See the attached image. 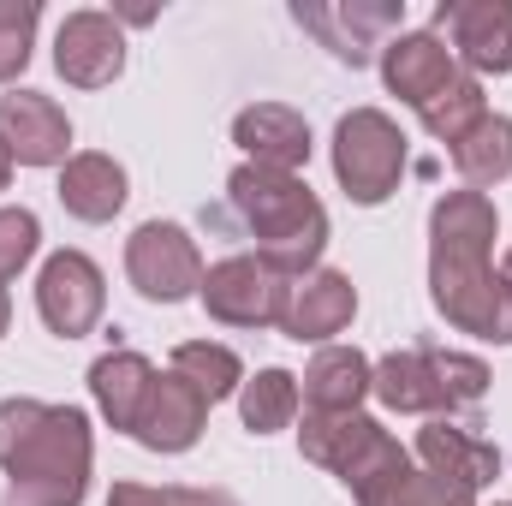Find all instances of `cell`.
Here are the masks:
<instances>
[{
  "label": "cell",
  "mask_w": 512,
  "mask_h": 506,
  "mask_svg": "<svg viewBox=\"0 0 512 506\" xmlns=\"http://www.w3.org/2000/svg\"><path fill=\"white\" fill-rule=\"evenodd\" d=\"M233 209L245 215L256 239V256L268 268H280L286 280H304L316 268V256L328 245V209L316 203V191L298 173H268V167H239L227 179Z\"/></svg>",
  "instance_id": "3957f363"
},
{
  "label": "cell",
  "mask_w": 512,
  "mask_h": 506,
  "mask_svg": "<svg viewBox=\"0 0 512 506\" xmlns=\"http://www.w3.org/2000/svg\"><path fill=\"white\" fill-rule=\"evenodd\" d=\"M298 376L292 370H256L245 376L239 387V417H245V429L251 435H274V429H286L292 417H298Z\"/></svg>",
  "instance_id": "603a6c76"
},
{
  "label": "cell",
  "mask_w": 512,
  "mask_h": 506,
  "mask_svg": "<svg viewBox=\"0 0 512 506\" xmlns=\"http://www.w3.org/2000/svg\"><path fill=\"white\" fill-rule=\"evenodd\" d=\"M0 149L18 167H66V149H72L66 108L54 96H36V90L0 96Z\"/></svg>",
  "instance_id": "7c38bea8"
},
{
  "label": "cell",
  "mask_w": 512,
  "mask_h": 506,
  "mask_svg": "<svg viewBox=\"0 0 512 506\" xmlns=\"http://www.w3.org/2000/svg\"><path fill=\"white\" fill-rule=\"evenodd\" d=\"M399 18H405V6H393V0L387 6H358V0L298 6V24L316 30L322 48H334V60H346V66H370V54L393 42L387 30H399Z\"/></svg>",
  "instance_id": "9a60e30c"
},
{
  "label": "cell",
  "mask_w": 512,
  "mask_h": 506,
  "mask_svg": "<svg viewBox=\"0 0 512 506\" xmlns=\"http://www.w3.org/2000/svg\"><path fill=\"white\" fill-rule=\"evenodd\" d=\"M370 381H376V364L358 346H322L304 364V376H298V399L310 411H328L334 417V411H358L370 399Z\"/></svg>",
  "instance_id": "e0dca14e"
},
{
  "label": "cell",
  "mask_w": 512,
  "mask_h": 506,
  "mask_svg": "<svg viewBox=\"0 0 512 506\" xmlns=\"http://www.w3.org/2000/svg\"><path fill=\"white\" fill-rule=\"evenodd\" d=\"M36 0H0V84H12L30 66V42H36Z\"/></svg>",
  "instance_id": "4316f807"
},
{
  "label": "cell",
  "mask_w": 512,
  "mask_h": 506,
  "mask_svg": "<svg viewBox=\"0 0 512 506\" xmlns=\"http://www.w3.org/2000/svg\"><path fill=\"white\" fill-rule=\"evenodd\" d=\"M0 506H84L90 495V417L78 405L0 399Z\"/></svg>",
  "instance_id": "7a4b0ae2"
},
{
  "label": "cell",
  "mask_w": 512,
  "mask_h": 506,
  "mask_svg": "<svg viewBox=\"0 0 512 506\" xmlns=\"http://www.w3.org/2000/svg\"><path fill=\"white\" fill-rule=\"evenodd\" d=\"M340 483L358 495V506H393L399 495H405V483H411V459H405V447L382 429V441H376Z\"/></svg>",
  "instance_id": "cb8c5ba5"
},
{
  "label": "cell",
  "mask_w": 512,
  "mask_h": 506,
  "mask_svg": "<svg viewBox=\"0 0 512 506\" xmlns=\"http://www.w3.org/2000/svg\"><path fill=\"white\" fill-rule=\"evenodd\" d=\"M36 245H42V221L30 209H0V286L24 274Z\"/></svg>",
  "instance_id": "83f0119b"
},
{
  "label": "cell",
  "mask_w": 512,
  "mask_h": 506,
  "mask_svg": "<svg viewBox=\"0 0 512 506\" xmlns=\"http://www.w3.org/2000/svg\"><path fill=\"white\" fill-rule=\"evenodd\" d=\"M370 393L382 399L387 411H417V417H435V411H465L489 393V364L483 358H465V352H435V346H411V352H393L376 364Z\"/></svg>",
  "instance_id": "277c9868"
},
{
  "label": "cell",
  "mask_w": 512,
  "mask_h": 506,
  "mask_svg": "<svg viewBox=\"0 0 512 506\" xmlns=\"http://www.w3.org/2000/svg\"><path fill=\"white\" fill-rule=\"evenodd\" d=\"M60 203H66V215H78L90 227L114 221L126 209V167L114 155H102V149L66 155V167H60Z\"/></svg>",
  "instance_id": "d6986e66"
},
{
  "label": "cell",
  "mask_w": 512,
  "mask_h": 506,
  "mask_svg": "<svg viewBox=\"0 0 512 506\" xmlns=\"http://www.w3.org/2000/svg\"><path fill=\"white\" fill-rule=\"evenodd\" d=\"M108 506H167V489H143V483H114Z\"/></svg>",
  "instance_id": "f546056e"
},
{
  "label": "cell",
  "mask_w": 512,
  "mask_h": 506,
  "mask_svg": "<svg viewBox=\"0 0 512 506\" xmlns=\"http://www.w3.org/2000/svg\"><path fill=\"white\" fill-rule=\"evenodd\" d=\"M376 441H382V423L364 417V411H334V417L328 411H304V429H298L304 459L322 465V471H334V477H346Z\"/></svg>",
  "instance_id": "ffe728a7"
},
{
  "label": "cell",
  "mask_w": 512,
  "mask_h": 506,
  "mask_svg": "<svg viewBox=\"0 0 512 506\" xmlns=\"http://www.w3.org/2000/svg\"><path fill=\"white\" fill-rule=\"evenodd\" d=\"M36 310L48 322V334L60 340H84L102 310H108V286H102V268L84 251H54L36 274Z\"/></svg>",
  "instance_id": "ba28073f"
},
{
  "label": "cell",
  "mask_w": 512,
  "mask_h": 506,
  "mask_svg": "<svg viewBox=\"0 0 512 506\" xmlns=\"http://www.w3.org/2000/svg\"><path fill=\"white\" fill-rule=\"evenodd\" d=\"M203 310L227 328H280L292 280L280 268H268L262 256H227L203 274Z\"/></svg>",
  "instance_id": "8992f818"
},
{
  "label": "cell",
  "mask_w": 512,
  "mask_h": 506,
  "mask_svg": "<svg viewBox=\"0 0 512 506\" xmlns=\"http://www.w3.org/2000/svg\"><path fill=\"white\" fill-rule=\"evenodd\" d=\"M352 316H358V286H352L340 268H310L304 280H292V298H286L280 334L298 340V346H304V340L322 346V340L346 334Z\"/></svg>",
  "instance_id": "5bb4252c"
},
{
  "label": "cell",
  "mask_w": 512,
  "mask_h": 506,
  "mask_svg": "<svg viewBox=\"0 0 512 506\" xmlns=\"http://www.w3.org/2000/svg\"><path fill=\"white\" fill-rule=\"evenodd\" d=\"M6 179H12V155L0 149V191H6Z\"/></svg>",
  "instance_id": "d6a6232c"
},
{
  "label": "cell",
  "mask_w": 512,
  "mask_h": 506,
  "mask_svg": "<svg viewBox=\"0 0 512 506\" xmlns=\"http://www.w3.org/2000/svg\"><path fill=\"white\" fill-rule=\"evenodd\" d=\"M233 143L245 149L251 167H268V173H298L310 161V126L304 114L280 108V102H256L233 120Z\"/></svg>",
  "instance_id": "2e32d148"
},
{
  "label": "cell",
  "mask_w": 512,
  "mask_h": 506,
  "mask_svg": "<svg viewBox=\"0 0 512 506\" xmlns=\"http://www.w3.org/2000/svg\"><path fill=\"white\" fill-rule=\"evenodd\" d=\"M173 370L191 381L209 405L245 387V364H239V352H233V346H215V340H185V346L173 352Z\"/></svg>",
  "instance_id": "d4e9b609"
},
{
  "label": "cell",
  "mask_w": 512,
  "mask_h": 506,
  "mask_svg": "<svg viewBox=\"0 0 512 506\" xmlns=\"http://www.w3.org/2000/svg\"><path fill=\"white\" fill-rule=\"evenodd\" d=\"M501 280H507V286H512V251H507V262H501Z\"/></svg>",
  "instance_id": "836d02e7"
},
{
  "label": "cell",
  "mask_w": 512,
  "mask_h": 506,
  "mask_svg": "<svg viewBox=\"0 0 512 506\" xmlns=\"http://www.w3.org/2000/svg\"><path fill=\"white\" fill-rule=\"evenodd\" d=\"M6 328H12V298H6V286H0V340H6Z\"/></svg>",
  "instance_id": "1f68e13d"
},
{
  "label": "cell",
  "mask_w": 512,
  "mask_h": 506,
  "mask_svg": "<svg viewBox=\"0 0 512 506\" xmlns=\"http://www.w3.org/2000/svg\"><path fill=\"white\" fill-rule=\"evenodd\" d=\"M126 274L149 304H179V298H197L203 292V274L209 268H203V256H197L185 227L143 221L126 239Z\"/></svg>",
  "instance_id": "52a82bcc"
},
{
  "label": "cell",
  "mask_w": 512,
  "mask_h": 506,
  "mask_svg": "<svg viewBox=\"0 0 512 506\" xmlns=\"http://www.w3.org/2000/svg\"><path fill=\"white\" fill-rule=\"evenodd\" d=\"M399 173H405V131L382 108H352L334 126V179L346 185V197L376 209L399 191Z\"/></svg>",
  "instance_id": "5b68a950"
},
{
  "label": "cell",
  "mask_w": 512,
  "mask_h": 506,
  "mask_svg": "<svg viewBox=\"0 0 512 506\" xmlns=\"http://www.w3.org/2000/svg\"><path fill=\"white\" fill-rule=\"evenodd\" d=\"M483 114H489V96H483V84L465 72V78H459L453 90H441V96H435V102H429L417 120H423V131H429V137H441V143L453 149V143L477 126Z\"/></svg>",
  "instance_id": "484cf974"
},
{
  "label": "cell",
  "mask_w": 512,
  "mask_h": 506,
  "mask_svg": "<svg viewBox=\"0 0 512 506\" xmlns=\"http://www.w3.org/2000/svg\"><path fill=\"white\" fill-rule=\"evenodd\" d=\"M447 155H453V167H459V179H465L471 191L501 185V179L512 173V120L507 114H483Z\"/></svg>",
  "instance_id": "7402d4cb"
},
{
  "label": "cell",
  "mask_w": 512,
  "mask_h": 506,
  "mask_svg": "<svg viewBox=\"0 0 512 506\" xmlns=\"http://www.w3.org/2000/svg\"><path fill=\"white\" fill-rule=\"evenodd\" d=\"M435 30L453 42V60L477 72H512V0H441Z\"/></svg>",
  "instance_id": "30bf717a"
},
{
  "label": "cell",
  "mask_w": 512,
  "mask_h": 506,
  "mask_svg": "<svg viewBox=\"0 0 512 506\" xmlns=\"http://www.w3.org/2000/svg\"><path fill=\"white\" fill-rule=\"evenodd\" d=\"M417 459H423V471H435V477H447V483H465V489H483V483L501 477V453H495L489 441H477L471 429L447 423V417L423 423Z\"/></svg>",
  "instance_id": "ac0fdd59"
},
{
  "label": "cell",
  "mask_w": 512,
  "mask_h": 506,
  "mask_svg": "<svg viewBox=\"0 0 512 506\" xmlns=\"http://www.w3.org/2000/svg\"><path fill=\"white\" fill-rule=\"evenodd\" d=\"M167 506H239L227 489H167Z\"/></svg>",
  "instance_id": "4dcf8cb0"
},
{
  "label": "cell",
  "mask_w": 512,
  "mask_h": 506,
  "mask_svg": "<svg viewBox=\"0 0 512 506\" xmlns=\"http://www.w3.org/2000/svg\"><path fill=\"white\" fill-rule=\"evenodd\" d=\"M393 506H477V489L447 483V477H435V471H411L405 495H399Z\"/></svg>",
  "instance_id": "f1b7e54d"
},
{
  "label": "cell",
  "mask_w": 512,
  "mask_h": 506,
  "mask_svg": "<svg viewBox=\"0 0 512 506\" xmlns=\"http://www.w3.org/2000/svg\"><path fill=\"white\" fill-rule=\"evenodd\" d=\"M149 387H155V364L143 352H108V358L90 364V393H96L102 417L126 435L137 423V411H143V399H149Z\"/></svg>",
  "instance_id": "44dd1931"
},
{
  "label": "cell",
  "mask_w": 512,
  "mask_h": 506,
  "mask_svg": "<svg viewBox=\"0 0 512 506\" xmlns=\"http://www.w3.org/2000/svg\"><path fill=\"white\" fill-rule=\"evenodd\" d=\"M203 423H209V399L179 370H155V387L131 423V441H143L149 453H185V447H197Z\"/></svg>",
  "instance_id": "4fadbf2b"
},
{
  "label": "cell",
  "mask_w": 512,
  "mask_h": 506,
  "mask_svg": "<svg viewBox=\"0 0 512 506\" xmlns=\"http://www.w3.org/2000/svg\"><path fill=\"white\" fill-rule=\"evenodd\" d=\"M495 203L489 191H447L429 209V298L435 310L477 340L512 346V286L489 268V245H495Z\"/></svg>",
  "instance_id": "6da1fadb"
},
{
  "label": "cell",
  "mask_w": 512,
  "mask_h": 506,
  "mask_svg": "<svg viewBox=\"0 0 512 506\" xmlns=\"http://www.w3.org/2000/svg\"><path fill=\"white\" fill-rule=\"evenodd\" d=\"M54 66L72 90H102L126 72V30L114 12H72L54 36Z\"/></svg>",
  "instance_id": "9c48e42d"
},
{
  "label": "cell",
  "mask_w": 512,
  "mask_h": 506,
  "mask_svg": "<svg viewBox=\"0 0 512 506\" xmlns=\"http://www.w3.org/2000/svg\"><path fill=\"white\" fill-rule=\"evenodd\" d=\"M382 78L405 108L423 114L441 90H453V84L465 78V66L453 60V48H447L435 30H399L382 48Z\"/></svg>",
  "instance_id": "8fae6325"
}]
</instances>
